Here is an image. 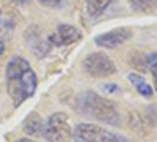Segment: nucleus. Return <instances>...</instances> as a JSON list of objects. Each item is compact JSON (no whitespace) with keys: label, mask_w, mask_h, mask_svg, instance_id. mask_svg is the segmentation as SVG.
I'll use <instances>...</instances> for the list:
<instances>
[{"label":"nucleus","mask_w":157,"mask_h":142,"mask_svg":"<svg viewBox=\"0 0 157 142\" xmlns=\"http://www.w3.org/2000/svg\"><path fill=\"white\" fill-rule=\"evenodd\" d=\"M77 111L86 117L110 125H118L120 122V114L113 103L93 92H83L77 96Z\"/></svg>","instance_id":"obj_1"},{"label":"nucleus","mask_w":157,"mask_h":142,"mask_svg":"<svg viewBox=\"0 0 157 142\" xmlns=\"http://www.w3.org/2000/svg\"><path fill=\"white\" fill-rule=\"evenodd\" d=\"M43 136L49 142H68L72 136V130L69 126L68 115L63 112L52 114L44 122Z\"/></svg>","instance_id":"obj_2"},{"label":"nucleus","mask_w":157,"mask_h":142,"mask_svg":"<svg viewBox=\"0 0 157 142\" xmlns=\"http://www.w3.org/2000/svg\"><path fill=\"white\" fill-rule=\"evenodd\" d=\"M77 142H129L126 137L113 134L98 125L80 123L72 131Z\"/></svg>","instance_id":"obj_3"},{"label":"nucleus","mask_w":157,"mask_h":142,"mask_svg":"<svg viewBox=\"0 0 157 142\" xmlns=\"http://www.w3.org/2000/svg\"><path fill=\"white\" fill-rule=\"evenodd\" d=\"M83 70L93 77H107L116 73V67L112 59L102 52L88 54L83 60Z\"/></svg>","instance_id":"obj_4"},{"label":"nucleus","mask_w":157,"mask_h":142,"mask_svg":"<svg viewBox=\"0 0 157 142\" xmlns=\"http://www.w3.org/2000/svg\"><path fill=\"white\" fill-rule=\"evenodd\" d=\"M132 36V32L129 29H113L107 33H102V35H98L94 38V43L101 47H105V49H115L118 46L124 44L129 38Z\"/></svg>","instance_id":"obj_5"},{"label":"nucleus","mask_w":157,"mask_h":142,"mask_svg":"<svg viewBox=\"0 0 157 142\" xmlns=\"http://www.w3.org/2000/svg\"><path fill=\"white\" fill-rule=\"evenodd\" d=\"M82 38V33L78 29H75L74 25H68V24H61L57 35L52 36V43L55 44H72L75 41H78Z\"/></svg>","instance_id":"obj_6"},{"label":"nucleus","mask_w":157,"mask_h":142,"mask_svg":"<svg viewBox=\"0 0 157 142\" xmlns=\"http://www.w3.org/2000/svg\"><path fill=\"white\" fill-rule=\"evenodd\" d=\"M43 126H44V122L41 119V115L38 112H32L25 119L22 130L25 134H30V136H43Z\"/></svg>","instance_id":"obj_7"},{"label":"nucleus","mask_w":157,"mask_h":142,"mask_svg":"<svg viewBox=\"0 0 157 142\" xmlns=\"http://www.w3.org/2000/svg\"><path fill=\"white\" fill-rule=\"evenodd\" d=\"M27 70H30V63L25 59H22V57L11 59L10 63L6 65V79H11V77H19Z\"/></svg>","instance_id":"obj_8"},{"label":"nucleus","mask_w":157,"mask_h":142,"mask_svg":"<svg viewBox=\"0 0 157 142\" xmlns=\"http://www.w3.org/2000/svg\"><path fill=\"white\" fill-rule=\"evenodd\" d=\"M110 2L112 0H88L86 2V10L90 13V16H93V18L101 16L102 13L109 8Z\"/></svg>","instance_id":"obj_9"},{"label":"nucleus","mask_w":157,"mask_h":142,"mask_svg":"<svg viewBox=\"0 0 157 142\" xmlns=\"http://www.w3.org/2000/svg\"><path fill=\"white\" fill-rule=\"evenodd\" d=\"M129 2H130V6L140 13H149V11L155 10V6H157L154 0H129Z\"/></svg>","instance_id":"obj_10"},{"label":"nucleus","mask_w":157,"mask_h":142,"mask_svg":"<svg viewBox=\"0 0 157 142\" xmlns=\"http://www.w3.org/2000/svg\"><path fill=\"white\" fill-rule=\"evenodd\" d=\"M135 88H137V92H138L141 96H145V98H151V96H152V88H151V85L146 84L145 81L140 82V84H137Z\"/></svg>","instance_id":"obj_11"},{"label":"nucleus","mask_w":157,"mask_h":142,"mask_svg":"<svg viewBox=\"0 0 157 142\" xmlns=\"http://www.w3.org/2000/svg\"><path fill=\"white\" fill-rule=\"evenodd\" d=\"M101 90L104 93H118V92H120V87L115 85V84H102Z\"/></svg>","instance_id":"obj_12"},{"label":"nucleus","mask_w":157,"mask_h":142,"mask_svg":"<svg viewBox=\"0 0 157 142\" xmlns=\"http://www.w3.org/2000/svg\"><path fill=\"white\" fill-rule=\"evenodd\" d=\"M127 77H129L130 84H134V85H137V84H140V82H143V81H145V79H143V77L140 76V74H135V73H130Z\"/></svg>","instance_id":"obj_13"},{"label":"nucleus","mask_w":157,"mask_h":142,"mask_svg":"<svg viewBox=\"0 0 157 142\" xmlns=\"http://www.w3.org/2000/svg\"><path fill=\"white\" fill-rule=\"evenodd\" d=\"M39 3L44 6H57L60 3V0H39Z\"/></svg>","instance_id":"obj_14"},{"label":"nucleus","mask_w":157,"mask_h":142,"mask_svg":"<svg viewBox=\"0 0 157 142\" xmlns=\"http://www.w3.org/2000/svg\"><path fill=\"white\" fill-rule=\"evenodd\" d=\"M151 71L154 76V82H155V90H157V63H152L151 65Z\"/></svg>","instance_id":"obj_15"},{"label":"nucleus","mask_w":157,"mask_h":142,"mask_svg":"<svg viewBox=\"0 0 157 142\" xmlns=\"http://www.w3.org/2000/svg\"><path fill=\"white\" fill-rule=\"evenodd\" d=\"M14 142H36V140H32V139H27V137H22V139H17Z\"/></svg>","instance_id":"obj_16"},{"label":"nucleus","mask_w":157,"mask_h":142,"mask_svg":"<svg viewBox=\"0 0 157 142\" xmlns=\"http://www.w3.org/2000/svg\"><path fill=\"white\" fill-rule=\"evenodd\" d=\"M3 52H5V44L0 41V55H3Z\"/></svg>","instance_id":"obj_17"},{"label":"nucleus","mask_w":157,"mask_h":142,"mask_svg":"<svg viewBox=\"0 0 157 142\" xmlns=\"http://www.w3.org/2000/svg\"><path fill=\"white\" fill-rule=\"evenodd\" d=\"M21 2H27V0H21Z\"/></svg>","instance_id":"obj_18"},{"label":"nucleus","mask_w":157,"mask_h":142,"mask_svg":"<svg viewBox=\"0 0 157 142\" xmlns=\"http://www.w3.org/2000/svg\"><path fill=\"white\" fill-rule=\"evenodd\" d=\"M154 2H155V3H157V0H154Z\"/></svg>","instance_id":"obj_19"}]
</instances>
